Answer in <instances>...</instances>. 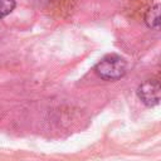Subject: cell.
I'll return each mask as SVG.
<instances>
[{
    "label": "cell",
    "mask_w": 161,
    "mask_h": 161,
    "mask_svg": "<svg viewBox=\"0 0 161 161\" xmlns=\"http://www.w3.org/2000/svg\"><path fill=\"white\" fill-rule=\"evenodd\" d=\"M15 8V0H1V16L5 18Z\"/></svg>",
    "instance_id": "277c9868"
},
{
    "label": "cell",
    "mask_w": 161,
    "mask_h": 161,
    "mask_svg": "<svg viewBox=\"0 0 161 161\" xmlns=\"http://www.w3.org/2000/svg\"><path fill=\"white\" fill-rule=\"evenodd\" d=\"M145 23L152 30H161V4H155L146 11Z\"/></svg>",
    "instance_id": "3957f363"
},
{
    "label": "cell",
    "mask_w": 161,
    "mask_h": 161,
    "mask_svg": "<svg viewBox=\"0 0 161 161\" xmlns=\"http://www.w3.org/2000/svg\"><path fill=\"white\" fill-rule=\"evenodd\" d=\"M137 96L143 104L153 107L161 103V82L157 79H147L137 88Z\"/></svg>",
    "instance_id": "7a4b0ae2"
},
{
    "label": "cell",
    "mask_w": 161,
    "mask_h": 161,
    "mask_svg": "<svg viewBox=\"0 0 161 161\" xmlns=\"http://www.w3.org/2000/svg\"><path fill=\"white\" fill-rule=\"evenodd\" d=\"M94 70L97 75L104 80H116L126 74L127 63L117 54H108L96 64Z\"/></svg>",
    "instance_id": "6da1fadb"
}]
</instances>
